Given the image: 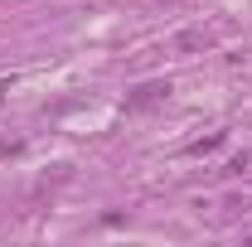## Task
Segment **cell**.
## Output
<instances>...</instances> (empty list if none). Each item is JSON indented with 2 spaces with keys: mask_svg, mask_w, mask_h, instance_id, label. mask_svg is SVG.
<instances>
[{
  "mask_svg": "<svg viewBox=\"0 0 252 247\" xmlns=\"http://www.w3.org/2000/svg\"><path fill=\"white\" fill-rule=\"evenodd\" d=\"M165 5H175V0H165Z\"/></svg>",
  "mask_w": 252,
  "mask_h": 247,
  "instance_id": "8992f818",
  "label": "cell"
},
{
  "mask_svg": "<svg viewBox=\"0 0 252 247\" xmlns=\"http://www.w3.org/2000/svg\"><path fill=\"white\" fill-rule=\"evenodd\" d=\"M5 93H10V83H0V97H5Z\"/></svg>",
  "mask_w": 252,
  "mask_h": 247,
  "instance_id": "5b68a950",
  "label": "cell"
},
{
  "mask_svg": "<svg viewBox=\"0 0 252 247\" xmlns=\"http://www.w3.org/2000/svg\"><path fill=\"white\" fill-rule=\"evenodd\" d=\"M214 44V30H185L175 39V49H185V54H199V49H209Z\"/></svg>",
  "mask_w": 252,
  "mask_h": 247,
  "instance_id": "7a4b0ae2",
  "label": "cell"
},
{
  "mask_svg": "<svg viewBox=\"0 0 252 247\" xmlns=\"http://www.w3.org/2000/svg\"><path fill=\"white\" fill-rule=\"evenodd\" d=\"M20 151V141H0V160H5V155H15Z\"/></svg>",
  "mask_w": 252,
  "mask_h": 247,
  "instance_id": "277c9868",
  "label": "cell"
},
{
  "mask_svg": "<svg viewBox=\"0 0 252 247\" xmlns=\"http://www.w3.org/2000/svg\"><path fill=\"white\" fill-rule=\"evenodd\" d=\"M223 141H228V131H214V136H204V141H194V146H189V155H214L223 146Z\"/></svg>",
  "mask_w": 252,
  "mask_h": 247,
  "instance_id": "3957f363",
  "label": "cell"
},
{
  "mask_svg": "<svg viewBox=\"0 0 252 247\" xmlns=\"http://www.w3.org/2000/svg\"><path fill=\"white\" fill-rule=\"evenodd\" d=\"M165 97H170V83H165V78L141 83V88H131V93H126V112H151V107H160Z\"/></svg>",
  "mask_w": 252,
  "mask_h": 247,
  "instance_id": "6da1fadb",
  "label": "cell"
}]
</instances>
